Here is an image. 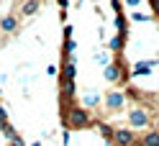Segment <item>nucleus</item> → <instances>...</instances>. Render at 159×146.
Here are the masks:
<instances>
[{
    "mask_svg": "<svg viewBox=\"0 0 159 146\" xmlns=\"http://www.w3.org/2000/svg\"><path fill=\"white\" fill-rule=\"evenodd\" d=\"M113 144L116 146H134L136 144V136L131 131H113Z\"/></svg>",
    "mask_w": 159,
    "mask_h": 146,
    "instance_id": "f03ea898",
    "label": "nucleus"
},
{
    "mask_svg": "<svg viewBox=\"0 0 159 146\" xmlns=\"http://www.w3.org/2000/svg\"><path fill=\"white\" fill-rule=\"evenodd\" d=\"M31 146H44V144H41V141H36V144H31Z\"/></svg>",
    "mask_w": 159,
    "mask_h": 146,
    "instance_id": "2eb2a0df",
    "label": "nucleus"
},
{
    "mask_svg": "<svg viewBox=\"0 0 159 146\" xmlns=\"http://www.w3.org/2000/svg\"><path fill=\"white\" fill-rule=\"evenodd\" d=\"M46 74H52V77H54V74H57V67H54V64H49V67H46Z\"/></svg>",
    "mask_w": 159,
    "mask_h": 146,
    "instance_id": "f8f14e48",
    "label": "nucleus"
},
{
    "mask_svg": "<svg viewBox=\"0 0 159 146\" xmlns=\"http://www.w3.org/2000/svg\"><path fill=\"white\" fill-rule=\"evenodd\" d=\"M67 121H69L72 128H85V126L90 123V118H87V113L82 108H75L72 113H67Z\"/></svg>",
    "mask_w": 159,
    "mask_h": 146,
    "instance_id": "f257e3e1",
    "label": "nucleus"
},
{
    "mask_svg": "<svg viewBox=\"0 0 159 146\" xmlns=\"http://www.w3.org/2000/svg\"><path fill=\"white\" fill-rule=\"evenodd\" d=\"M59 5H62V8H67V0H59Z\"/></svg>",
    "mask_w": 159,
    "mask_h": 146,
    "instance_id": "4468645a",
    "label": "nucleus"
},
{
    "mask_svg": "<svg viewBox=\"0 0 159 146\" xmlns=\"http://www.w3.org/2000/svg\"><path fill=\"white\" fill-rule=\"evenodd\" d=\"M16 28H18V18L16 15H3L0 18V31L3 33H13Z\"/></svg>",
    "mask_w": 159,
    "mask_h": 146,
    "instance_id": "7ed1b4c3",
    "label": "nucleus"
},
{
    "mask_svg": "<svg viewBox=\"0 0 159 146\" xmlns=\"http://www.w3.org/2000/svg\"><path fill=\"white\" fill-rule=\"evenodd\" d=\"M105 105L108 108H113V110H118L123 105V95L121 92H111V95H105Z\"/></svg>",
    "mask_w": 159,
    "mask_h": 146,
    "instance_id": "39448f33",
    "label": "nucleus"
},
{
    "mask_svg": "<svg viewBox=\"0 0 159 146\" xmlns=\"http://www.w3.org/2000/svg\"><path fill=\"white\" fill-rule=\"evenodd\" d=\"M21 11H23V15H34L39 11V0H26V3L21 5Z\"/></svg>",
    "mask_w": 159,
    "mask_h": 146,
    "instance_id": "0eeeda50",
    "label": "nucleus"
},
{
    "mask_svg": "<svg viewBox=\"0 0 159 146\" xmlns=\"http://www.w3.org/2000/svg\"><path fill=\"white\" fill-rule=\"evenodd\" d=\"M121 46H123V36H116L113 41H111V49H113V51H118Z\"/></svg>",
    "mask_w": 159,
    "mask_h": 146,
    "instance_id": "1a4fd4ad",
    "label": "nucleus"
},
{
    "mask_svg": "<svg viewBox=\"0 0 159 146\" xmlns=\"http://www.w3.org/2000/svg\"><path fill=\"white\" fill-rule=\"evenodd\" d=\"M126 3H128V5H139V3H141V0H126Z\"/></svg>",
    "mask_w": 159,
    "mask_h": 146,
    "instance_id": "ddd939ff",
    "label": "nucleus"
},
{
    "mask_svg": "<svg viewBox=\"0 0 159 146\" xmlns=\"http://www.w3.org/2000/svg\"><path fill=\"white\" fill-rule=\"evenodd\" d=\"M141 146H159V133L157 131H149L141 136Z\"/></svg>",
    "mask_w": 159,
    "mask_h": 146,
    "instance_id": "423d86ee",
    "label": "nucleus"
},
{
    "mask_svg": "<svg viewBox=\"0 0 159 146\" xmlns=\"http://www.w3.org/2000/svg\"><path fill=\"white\" fill-rule=\"evenodd\" d=\"M11 146H26V141L21 139V136H16V139H11Z\"/></svg>",
    "mask_w": 159,
    "mask_h": 146,
    "instance_id": "9b49d317",
    "label": "nucleus"
},
{
    "mask_svg": "<svg viewBox=\"0 0 159 146\" xmlns=\"http://www.w3.org/2000/svg\"><path fill=\"white\" fill-rule=\"evenodd\" d=\"M105 80H111V82H116V80H121V69H118L116 64H111L105 69Z\"/></svg>",
    "mask_w": 159,
    "mask_h": 146,
    "instance_id": "6e6552de",
    "label": "nucleus"
},
{
    "mask_svg": "<svg viewBox=\"0 0 159 146\" xmlns=\"http://www.w3.org/2000/svg\"><path fill=\"white\" fill-rule=\"evenodd\" d=\"M0 95H3V90H0Z\"/></svg>",
    "mask_w": 159,
    "mask_h": 146,
    "instance_id": "dca6fc26",
    "label": "nucleus"
},
{
    "mask_svg": "<svg viewBox=\"0 0 159 146\" xmlns=\"http://www.w3.org/2000/svg\"><path fill=\"white\" fill-rule=\"evenodd\" d=\"M128 121H131L134 128H141V126H146V123H149V115H146L144 110H134L131 115H128Z\"/></svg>",
    "mask_w": 159,
    "mask_h": 146,
    "instance_id": "20e7f679",
    "label": "nucleus"
},
{
    "mask_svg": "<svg viewBox=\"0 0 159 146\" xmlns=\"http://www.w3.org/2000/svg\"><path fill=\"white\" fill-rule=\"evenodd\" d=\"M0 123H8V110H5V105H0Z\"/></svg>",
    "mask_w": 159,
    "mask_h": 146,
    "instance_id": "9d476101",
    "label": "nucleus"
}]
</instances>
